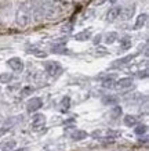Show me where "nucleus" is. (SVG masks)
I'll return each instance as SVG.
<instances>
[{
	"label": "nucleus",
	"instance_id": "nucleus-29",
	"mask_svg": "<svg viewBox=\"0 0 149 151\" xmlns=\"http://www.w3.org/2000/svg\"><path fill=\"white\" fill-rule=\"evenodd\" d=\"M24 151H26V150H24Z\"/></svg>",
	"mask_w": 149,
	"mask_h": 151
},
{
	"label": "nucleus",
	"instance_id": "nucleus-9",
	"mask_svg": "<svg viewBox=\"0 0 149 151\" xmlns=\"http://www.w3.org/2000/svg\"><path fill=\"white\" fill-rule=\"evenodd\" d=\"M131 85H133V79L131 78H122L116 82L115 86L118 89H128V87H131Z\"/></svg>",
	"mask_w": 149,
	"mask_h": 151
},
{
	"label": "nucleus",
	"instance_id": "nucleus-26",
	"mask_svg": "<svg viewBox=\"0 0 149 151\" xmlns=\"http://www.w3.org/2000/svg\"><path fill=\"white\" fill-rule=\"evenodd\" d=\"M115 85H113V79H106V81H104V87H113Z\"/></svg>",
	"mask_w": 149,
	"mask_h": 151
},
{
	"label": "nucleus",
	"instance_id": "nucleus-24",
	"mask_svg": "<svg viewBox=\"0 0 149 151\" xmlns=\"http://www.w3.org/2000/svg\"><path fill=\"white\" fill-rule=\"evenodd\" d=\"M65 50H66L65 46H58L57 45V46L53 47V53H65Z\"/></svg>",
	"mask_w": 149,
	"mask_h": 151
},
{
	"label": "nucleus",
	"instance_id": "nucleus-13",
	"mask_svg": "<svg viewBox=\"0 0 149 151\" xmlns=\"http://www.w3.org/2000/svg\"><path fill=\"white\" fill-rule=\"evenodd\" d=\"M146 19H148V14H141L140 17L137 18V22H135V25H134V28H135V29L142 28L145 25V22H146Z\"/></svg>",
	"mask_w": 149,
	"mask_h": 151
},
{
	"label": "nucleus",
	"instance_id": "nucleus-23",
	"mask_svg": "<svg viewBox=\"0 0 149 151\" xmlns=\"http://www.w3.org/2000/svg\"><path fill=\"white\" fill-rule=\"evenodd\" d=\"M61 7H71L73 4V0H58Z\"/></svg>",
	"mask_w": 149,
	"mask_h": 151
},
{
	"label": "nucleus",
	"instance_id": "nucleus-10",
	"mask_svg": "<svg viewBox=\"0 0 149 151\" xmlns=\"http://www.w3.org/2000/svg\"><path fill=\"white\" fill-rule=\"evenodd\" d=\"M123 122H124V125L128 126V128H134V126L138 124V118H137L135 115H126L124 119H123Z\"/></svg>",
	"mask_w": 149,
	"mask_h": 151
},
{
	"label": "nucleus",
	"instance_id": "nucleus-3",
	"mask_svg": "<svg viewBox=\"0 0 149 151\" xmlns=\"http://www.w3.org/2000/svg\"><path fill=\"white\" fill-rule=\"evenodd\" d=\"M29 22H31V14L28 13V10L25 7L19 9L18 14H17V24L21 25V27H25Z\"/></svg>",
	"mask_w": 149,
	"mask_h": 151
},
{
	"label": "nucleus",
	"instance_id": "nucleus-25",
	"mask_svg": "<svg viewBox=\"0 0 149 151\" xmlns=\"http://www.w3.org/2000/svg\"><path fill=\"white\" fill-rule=\"evenodd\" d=\"M33 92V87H25V89H24L22 92H21V96H28V94H29V93H32Z\"/></svg>",
	"mask_w": 149,
	"mask_h": 151
},
{
	"label": "nucleus",
	"instance_id": "nucleus-19",
	"mask_svg": "<svg viewBox=\"0 0 149 151\" xmlns=\"http://www.w3.org/2000/svg\"><path fill=\"white\" fill-rule=\"evenodd\" d=\"M90 37H91L90 31H83V32L77 33L76 36H75V39H76V40H87V39H90Z\"/></svg>",
	"mask_w": 149,
	"mask_h": 151
},
{
	"label": "nucleus",
	"instance_id": "nucleus-27",
	"mask_svg": "<svg viewBox=\"0 0 149 151\" xmlns=\"http://www.w3.org/2000/svg\"><path fill=\"white\" fill-rule=\"evenodd\" d=\"M33 53H35V54H36L37 57H40V58H43V57H46V55H47V54L44 53V51H37V50H35Z\"/></svg>",
	"mask_w": 149,
	"mask_h": 151
},
{
	"label": "nucleus",
	"instance_id": "nucleus-16",
	"mask_svg": "<svg viewBox=\"0 0 149 151\" xmlns=\"http://www.w3.org/2000/svg\"><path fill=\"white\" fill-rule=\"evenodd\" d=\"M71 137H72L73 140H83V139L87 137V133L84 132V130H75V132L71 134Z\"/></svg>",
	"mask_w": 149,
	"mask_h": 151
},
{
	"label": "nucleus",
	"instance_id": "nucleus-22",
	"mask_svg": "<svg viewBox=\"0 0 149 151\" xmlns=\"http://www.w3.org/2000/svg\"><path fill=\"white\" fill-rule=\"evenodd\" d=\"M61 104H62V111H68L69 107H71V99H69V97H65Z\"/></svg>",
	"mask_w": 149,
	"mask_h": 151
},
{
	"label": "nucleus",
	"instance_id": "nucleus-4",
	"mask_svg": "<svg viewBox=\"0 0 149 151\" xmlns=\"http://www.w3.org/2000/svg\"><path fill=\"white\" fill-rule=\"evenodd\" d=\"M41 105H43V101L39 97H32L31 100L26 103V110L29 112H36L37 110H40Z\"/></svg>",
	"mask_w": 149,
	"mask_h": 151
},
{
	"label": "nucleus",
	"instance_id": "nucleus-7",
	"mask_svg": "<svg viewBox=\"0 0 149 151\" xmlns=\"http://www.w3.org/2000/svg\"><path fill=\"white\" fill-rule=\"evenodd\" d=\"M120 13H122V7H112V9L108 11V15H106V19L109 22H113L116 18L120 17Z\"/></svg>",
	"mask_w": 149,
	"mask_h": 151
},
{
	"label": "nucleus",
	"instance_id": "nucleus-2",
	"mask_svg": "<svg viewBox=\"0 0 149 151\" xmlns=\"http://www.w3.org/2000/svg\"><path fill=\"white\" fill-rule=\"evenodd\" d=\"M46 126V115L43 114H35L32 118V129L33 130H41Z\"/></svg>",
	"mask_w": 149,
	"mask_h": 151
},
{
	"label": "nucleus",
	"instance_id": "nucleus-18",
	"mask_svg": "<svg viewBox=\"0 0 149 151\" xmlns=\"http://www.w3.org/2000/svg\"><path fill=\"white\" fill-rule=\"evenodd\" d=\"M137 128L134 129V132H135V134H138V136H142V134H146V132H148V126L146 125H135Z\"/></svg>",
	"mask_w": 149,
	"mask_h": 151
},
{
	"label": "nucleus",
	"instance_id": "nucleus-21",
	"mask_svg": "<svg viewBox=\"0 0 149 151\" xmlns=\"http://www.w3.org/2000/svg\"><path fill=\"white\" fill-rule=\"evenodd\" d=\"M11 79H13V75H11V73H1V75H0V82L1 83H9Z\"/></svg>",
	"mask_w": 149,
	"mask_h": 151
},
{
	"label": "nucleus",
	"instance_id": "nucleus-15",
	"mask_svg": "<svg viewBox=\"0 0 149 151\" xmlns=\"http://www.w3.org/2000/svg\"><path fill=\"white\" fill-rule=\"evenodd\" d=\"M122 112H123L122 107H120V105H115V107L112 108V111H111V116H112V119H115V121H116V119L120 118Z\"/></svg>",
	"mask_w": 149,
	"mask_h": 151
},
{
	"label": "nucleus",
	"instance_id": "nucleus-8",
	"mask_svg": "<svg viewBox=\"0 0 149 151\" xmlns=\"http://www.w3.org/2000/svg\"><path fill=\"white\" fill-rule=\"evenodd\" d=\"M135 57V54H133V55H126V57H123V58H120V60H116L115 63H112V68H118V67H122V65H126V64H128L131 60Z\"/></svg>",
	"mask_w": 149,
	"mask_h": 151
},
{
	"label": "nucleus",
	"instance_id": "nucleus-28",
	"mask_svg": "<svg viewBox=\"0 0 149 151\" xmlns=\"http://www.w3.org/2000/svg\"><path fill=\"white\" fill-rule=\"evenodd\" d=\"M105 1H106V0H97V1H95V4H97V6H101V4H104Z\"/></svg>",
	"mask_w": 149,
	"mask_h": 151
},
{
	"label": "nucleus",
	"instance_id": "nucleus-5",
	"mask_svg": "<svg viewBox=\"0 0 149 151\" xmlns=\"http://www.w3.org/2000/svg\"><path fill=\"white\" fill-rule=\"evenodd\" d=\"M7 64L10 65V68L13 69L14 72H22L24 71V61L21 58H18V57H13V58L9 60V63Z\"/></svg>",
	"mask_w": 149,
	"mask_h": 151
},
{
	"label": "nucleus",
	"instance_id": "nucleus-1",
	"mask_svg": "<svg viewBox=\"0 0 149 151\" xmlns=\"http://www.w3.org/2000/svg\"><path fill=\"white\" fill-rule=\"evenodd\" d=\"M44 67L50 76H58L59 73L62 72V67L57 61H48V63H46Z\"/></svg>",
	"mask_w": 149,
	"mask_h": 151
},
{
	"label": "nucleus",
	"instance_id": "nucleus-20",
	"mask_svg": "<svg viewBox=\"0 0 149 151\" xmlns=\"http://www.w3.org/2000/svg\"><path fill=\"white\" fill-rule=\"evenodd\" d=\"M116 39H118V33L116 32H111L106 35V37H105V43L106 45H112V43H115L116 42Z\"/></svg>",
	"mask_w": 149,
	"mask_h": 151
},
{
	"label": "nucleus",
	"instance_id": "nucleus-6",
	"mask_svg": "<svg viewBox=\"0 0 149 151\" xmlns=\"http://www.w3.org/2000/svg\"><path fill=\"white\" fill-rule=\"evenodd\" d=\"M17 147V140L14 139H9V140H4V142L0 143V150L1 151H14Z\"/></svg>",
	"mask_w": 149,
	"mask_h": 151
},
{
	"label": "nucleus",
	"instance_id": "nucleus-12",
	"mask_svg": "<svg viewBox=\"0 0 149 151\" xmlns=\"http://www.w3.org/2000/svg\"><path fill=\"white\" fill-rule=\"evenodd\" d=\"M116 103H118V99L115 96L108 94V96L102 97V104L104 105H116Z\"/></svg>",
	"mask_w": 149,
	"mask_h": 151
},
{
	"label": "nucleus",
	"instance_id": "nucleus-17",
	"mask_svg": "<svg viewBox=\"0 0 149 151\" xmlns=\"http://www.w3.org/2000/svg\"><path fill=\"white\" fill-rule=\"evenodd\" d=\"M17 124V119L15 118H11V119H9V121H7V122H6L4 125H3V129H1V130H0V133H4V132H7V130H9V129H11L14 126V125Z\"/></svg>",
	"mask_w": 149,
	"mask_h": 151
},
{
	"label": "nucleus",
	"instance_id": "nucleus-14",
	"mask_svg": "<svg viewBox=\"0 0 149 151\" xmlns=\"http://www.w3.org/2000/svg\"><path fill=\"white\" fill-rule=\"evenodd\" d=\"M131 47V39L128 36H124L120 39V49H122L123 51L124 50H128Z\"/></svg>",
	"mask_w": 149,
	"mask_h": 151
},
{
	"label": "nucleus",
	"instance_id": "nucleus-11",
	"mask_svg": "<svg viewBox=\"0 0 149 151\" xmlns=\"http://www.w3.org/2000/svg\"><path fill=\"white\" fill-rule=\"evenodd\" d=\"M134 11H135V6H130V7H127V9L122 10L120 15H122L123 19H130L131 17L134 15Z\"/></svg>",
	"mask_w": 149,
	"mask_h": 151
}]
</instances>
